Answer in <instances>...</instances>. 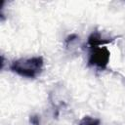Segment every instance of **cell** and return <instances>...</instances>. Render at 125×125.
<instances>
[{
	"instance_id": "6da1fadb",
	"label": "cell",
	"mask_w": 125,
	"mask_h": 125,
	"mask_svg": "<svg viewBox=\"0 0 125 125\" xmlns=\"http://www.w3.org/2000/svg\"><path fill=\"white\" fill-rule=\"evenodd\" d=\"M44 66V61L42 57H31L22 58L14 61L10 68L13 72L25 78H35L37 77Z\"/></svg>"
},
{
	"instance_id": "7a4b0ae2",
	"label": "cell",
	"mask_w": 125,
	"mask_h": 125,
	"mask_svg": "<svg viewBox=\"0 0 125 125\" xmlns=\"http://www.w3.org/2000/svg\"><path fill=\"white\" fill-rule=\"evenodd\" d=\"M110 58V52L105 46H100L91 49L88 62L90 65L95 66L99 69L106 68Z\"/></svg>"
},
{
	"instance_id": "3957f363",
	"label": "cell",
	"mask_w": 125,
	"mask_h": 125,
	"mask_svg": "<svg viewBox=\"0 0 125 125\" xmlns=\"http://www.w3.org/2000/svg\"><path fill=\"white\" fill-rule=\"evenodd\" d=\"M111 41V39L109 38H104L101 32L99 31H94L90 34V36L88 37V45L91 49L93 48H97L100 46H104L106 43H109Z\"/></svg>"
},
{
	"instance_id": "277c9868",
	"label": "cell",
	"mask_w": 125,
	"mask_h": 125,
	"mask_svg": "<svg viewBox=\"0 0 125 125\" xmlns=\"http://www.w3.org/2000/svg\"><path fill=\"white\" fill-rule=\"evenodd\" d=\"M78 125H101V121L93 116H84Z\"/></svg>"
},
{
	"instance_id": "5b68a950",
	"label": "cell",
	"mask_w": 125,
	"mask_h": 125,
	"mask_svg": "<svg viewBox=\"0 0 125 125\" xmlns=\"http://www.w3.org/2000/svg\"><path fill=\"white\" fill-rule=\"evenodd\" d=\"M30 122L33 125H40V118H39V116H37V115L30 116Z\"/></svg>"
}]
</instances>
